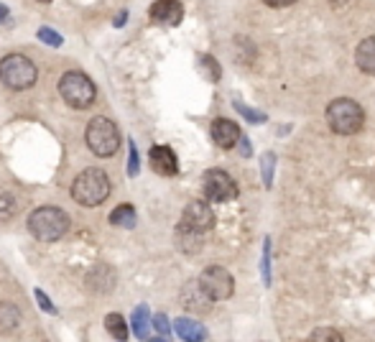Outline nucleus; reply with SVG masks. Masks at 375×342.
<instances>
[{"label": "nucleus", "mask_w": 375, "mask_h": 342, "mask_svg": "<svg viewBox=\"0 0 375 342\" xmlns=\"http://www.w3.org/2000/svg\"><path fill=\"white\" fill-rule=\"evenodd\" d=\"M72 197L82 207H97L110 197V179L103 169H84L74 179Z\"/></svg>", "instance_id": "1"}, {"label": "nucleus", "mask_w": 375, "mask_h": 342, "mask_svg": "<svg viewBox=\"0 0 375 342\" xmlns=\"http://www.w3.org/2000/svg\"><path fill=\"white\" fill-rule=\"evenodd\" d=\"M31 235L41 243H54L61 240L69 230V217L59 207H38L29 215Z\"/></svg>", "instance_id": "2"}, {"label": "nucleus", "mask_w": 375, "mask_h": 342, "mask_svg": "<svg viewBox=\"0 0 375 342\" xmlns=\"http://www.w3.org/2000/svg\"><path fill=\"white\" fill-rule=\"evenodd\" d=\"M327 123L334 133L339 135H355L360 133L362 126H365V112L355 100L350 97H339V100H332L330 107H327Z\"/></svg>", "instance_id": "3"}, {"label": "nucleus", "mask_w": 375, "mask_h": 342, "mask_svg": "<svg viewBox=\"0 0 375 342\" xmlns=\"http://www.w3.org/2000/svg\"><path fill=\"white\" fill-rule=\"evenodd\" d=\"M36 64L23 54H8L0 61V82L8 89H29L36 84Z\"/></svg>", "instance_id": "4"}, {"label": "nucleus", "mask_w": 375, "mask_h": 342, "mask_svg": "<svg viewBox=\"0 0 375 342\" xmlns=\"http://www.w3.org/2000/svg\"><path fill=\"white\" fill-rule=\"evenodd\" d=\"M87 146L95 156H112L120 149V131L108 118H92L87 126Z\"/></svg>", "instance_id": "5"}, {"label": "nucleus", "mask_w": 375, "mask_h": 342, "mask_svg": "<svg viewBox=\"0 0 375 342\" xmlns=\"http://www.w3.org/2000/svg\"><path fill=\"white\" fill-rule=\"evenodd\" d=\"M59 92L64 97V103L77 107V110L89 107V105L95 103V95H97L92 80L87 75H82V72H66L59 80Z\"/></svg>", "instance_id": "6"}, {"label": "nucleus", "mask_w": 375, "mask_h": 342, "mask_svg": "<svg viewBox=\"0 0 375 342\" xmlns=\"http://www.w3.org/2000/svg\"><path fill=\"white\" fill-rule=\"evenodd\" d=\"M197 281H199V286H202V291H205L212 302H225V299H230L233 291H235V278H233V274H230L228 268H222V266L205 268Z\"/></svg>", "instance_id": "7"}, {"label": "nucleus", "mask_w": 375, "mask_h": 342, "mask_svg": "<svg viewBox=\"0 0 375 342\" xmlns=\"http://www.w3.org/2000/svg\"><path fill=\"white\" fill-rule=\"evenodd\" d=\"M202 186H205V197L207 202L212 205H222V202H233L237 197V184L235 179L230 177L228 171L212 169L207 171L205 179H202Z\"/></svg>", "instance_id": "8"}, {"label": "nucleus", "mask_w": 375, "mask_h": 342, "mask_svg": "<svg viewBox=\"0 0 375 342\" xmlns=\"http://www.w3.org/2000/svg\"><path fill=\"white\" fill-rule=\"evenodd\" d=\"M214 228V212L212 207L202 200H194L189 202L184 207V215H182V225H179V230H186V232H197V235H205L207 230H212Z\"/></svg>", "instance_id": "9"}, {"label": "nucleus", "mask_w": 375, "mask_h": 342, "mask_svg": "<svg viewBox=\"0 0 375 342\" xmlns=\"http://www.w3.org/2000/svg\"><path fill=\"white\" fill-rule=\"evenodd\" d=\"M148 164L161 177H174L179 171V158L169 146H154L148 151Z\"/></svg>", "instance_id": "10"}, {"label": "nucleus", "mask_w": 375, "mask_h": 342, "mask_svg": "<svg viewBox=\"0 0 375 342\" xmlns=\"http://www.w3.org/2000/svg\"><path fill=\"white\" fill-rule=\"evenodd\" d=\"M184 18V8L179 0H156L151 6V21L161 26H179Z\"/></svg>", "instance_id": "11"}, {"label": "nucleus", "mask_w": 375, "mask_h": 342, "mask_svg": "<svg viewBox=\"0 0 375 342\" xmlns=\"http://www.w3.org/2000/svg\"><path fill=\"white\" fill-rule=\"evenodd\" d=\"M212 141L217 143L220 149L230 151L237 141H240V126L228 118H217L212 123Z\"/></svg>", "instance_id": "12"}, {"label": "nucleus", "mask_w": 375, "mask_h": 342, "mask_svg": "<svg viewBox=\"0 0 375 342\" xmlns=\"http://www.w3.org/2000/svg\"><path fill=\"white\" fill-rule=\"evenodd\" d=\"M182 302L186 304V309H194V312H209V306H212V299L207 297L199 281H189L182 291Z\"/></svg>", "instance_id": "13"}, {"label": "nucleus", "mask_w": 375, "mask_h": 342, "mask_svg": "<svg viewBox=\"0 0 375 342\" xmlns=\"http://www.w3.org/2000/svg\"><path fill=\"white\" fill-rule=\"evenodd\" d=\"M355 64L360 67V72L375 77V36L362 38L358 49H355Z\"/></svg>", "instance_id": "14"}, {"label": "nucleus", "mask_w": 375, "mask_h": 342, "mask_svg": "<svg viewBox=\"0 0 375 342\" xmlns=\"http://www.w3.org/2000/svg\"><path fill=\"white\" fill-rule=\"evenodd\" d=\"M174 329H177V335L182 337V340H189V342H199L207 337V329L199 325V322L194 320H186V317H182V320L174 322Z\"/></svg>", "instance_id": "15"}, {"label": "nucleus", "mask_w": 375, "mask_h": 342, "mask_svg": "<svg viewBox=\"0 0 375 342\" xmlns=\"http://www.w3.org/2000/svg\"><path fill=\"white\" fill-rule=\"evenodd\" d=\"M135 223H138V217H135V209H133V205H120V207H115L110 212V225H115V228H135Z\"/></svg>", "instance_id": "16"}, {"label": "nucleus", "mask_w": 375, "mask_h": 342, "mask_svg": "<svg viewBox=\"0 0 375 342\" xmlns=\"http://www.w3.org/2000/svg\"><path fill=\"white\" fill-rule=\"evenodd\" d=\"M18 322H21L18 306L3 302V304H0V332H13V329L18 327Z\"/></svg>", "instance_id": "17"}, {"label": "nucleus", "mask_w": 375, "mask_h": 342, "mask_svg": "<svg viewBox=\"0 0 375 342\" xmlns=\"http://www.w3.org/2000/svg\"><path fill=\"white\" fill-rule=\"evenodd\" d=\"M105 329L110 332L115 340H125L128 337V325H125V317H120V314H108L105 317Z\"/></svg>", "instance_id": "18"}, {"label": "nucleus", "mask_w": 375, "mask_h": 342, "mask_svg": "<svg viewBox=\"0 0 375 342\" xmlns=\"http://www.w3.org/2000/svg\"><path fill=\"white\" fill-rule=\"evenodd\" d=\"M148 306H138L135 312H133V332H135V337H140V340H146L148 337Z\"/></svg>", "instance_id": "19"}, {"label": "nucleus", "mask_w": 375, "mask_h": 342, "mask_svg": "<svg viewBox=\"0 0 375 342\" xmlns=\"http://www.w3.org/2000/svg\"><path fill=\"white\" fill-rule=\"evenodd\" d=\"M15 200L13 194H8L6 189H0V223H8L15 215Z\"/></svg>", "instance_id": "20"}, {"label": "nucleus", "mask_w": 375, "mask_h": 342, "mask_svg": "<svg viewBox=\"0 0 375 342\" xmlns=\"http://www.w3.org/2000/svg\"><path fill=\"white\" fill-rule=\"evenodd\" d=\"M199 67H202V72L207 75V80L209 82H217L220 80V67H217V61L212 59V57H199Z\"/></svg>", "instance_id": "21"}, {"label": "nucleus", "mask_w": 375, "mask_h": 342, "mask_svg": "<svg viewBox=\"0 0 375 342\" xmlns=\"http://www.w3.org/2000/svg\"><path fill=\"white\" fill-rule=\"evenodd\" d=\"M273 164H276V156H273V154H263V158H260V166H263L265 186H271V181H273Z\"/></svg>", "instance_id": "22"}, {"label": "nucleus", "mask_w": 375, "mask_h": 342, "mask_svg": "<svg viewBox=\"0 0 375 342\" xmlns=\"http://www.w3.org/2000/svg\"><path fill=\"white\" fill-rule=\"evenodd\" d=\"M38 38H41L44 44H49V46H61V36L52 29H38Z\"/></svg>", "instance_id": "23"}, {"label": "nucleus", "mask_w": 375, "mask_h": 342, "mask_svg": "<svg viewBox=\"0 0 375 342\" xmlns=\"http://www.w3.org/2000/svg\"><path fill=\"white\" fill-rule=\"evenodd\" d=\"M271 240H265V248H263V278L265 283H271Z\"/></svg>", "instance_id": "24"}, {"label": "nucleus", "mask_w": 375, "mask_h": 342, "mask_svg": "<svg viewBox=\"0 0 375 342\" xmlns=\"http://www.w3.org/2000/svg\"><path fill=\"white\" fill-rule=\"evenodd\" d=\"M154 327L159 329V335H161V337L169 335L171 329H169V320H166V314H156V317H154Z\"/></svg>", "instance_id": "25"}, {"label": "nucleus", "mask_w": 375, "mask_h": 342, "mask_svg": "<svg viewBox=\"0 0 375 342\" xmlns=\"http://www.w3.org/2000/svg\"><path fill=\"white\" fill-rule=\"evenodd\" d=\"M36 302H38V306H41L44 312L57 314V306H54L52 302H49V297H46V294H44V291H41V289H36Z\"/></svg>", "instance_id": "26"}, {"label": "nucleus", "mask_w": 375, "mask_h": 342, "mask_svg": "<svg viewBox=\"0 0 375 342\" xmlns=\"http://www.w3.org/2000/svg\"><path fill=\"white\" fill-rule=\"evenodd\" d=\"M235 110H240V112H243V115H245V118L256 120V123H263V120H265L263 112H253V110H248V107H245L243 103H235Z\"/></svg>", "instance_id": "27"}, {"label": "nucleus", "mask_w": 375, "mask_h": 342, "mask_svg": "<svg viewBox=\"0 0 375 342\" xmlns=\"http://www.w3.org/2000/svg\"><path fill=\"white\" fill-rule=\"evenodd\" d=\"M128 171H131V177L138 174V151H135V143L131 141V158H128Z\"/></svg>", "instance_id": "28"}, {"label": "nucleus", "mask_w": 375, "mask_h": 342, "mask_svg": "<svg viewBox=\"0 0 375 342\" xmlns=\"http://www.w3.org/2000/svg\"><path fill=\"white\" fill-rule=\"evenodd\" d=\"M311 340H342V335L339 332H330V329H319V332L311 335Z\"/></svg>", "instance_id": "29"}, {"label": "nucleus", "mask_w": 375, "mask_h": 342, "mask_svg": "<svg viewBox=\"0 0 375 342\" xmlns=\"http://www.w3.org/2000/svg\"><path fill=\"white\" fill-rule=\"evenodd\" d=\"M263 3L271 8H286V6H294L296 0H263Z\"/></svg>", "instance_id": "30"}, {"label": "nucleus", "mask_w": 375, "mask_h": 342, "mask_svg": "<svg viewBox=\"0 0 375 342\" xmlns=\"http://www.w3.org/2000/svg\"><path fill=\"white\" fill-rule=\"evenodd\" d=\"M243 154H245V156H250V143L245 141V138H243Z\"/></svg>", "instance_id": "31"}, {"label": "nucleus", "mask_w": 375, "mask_h": 342, "mask_svg": "<svg viewBox=\"0 0 375 342\" xmlns=\"http://www.w3.org/2000/svg\"><path fill=\"white\" fill-rule=\"evenodd\" d=\"M327 3H332V6H345V3H350V0H327Z\"/></svg>", "instance_id": "32"}, {"label": "nucleus", "mask_w": 375, "mask_h": 342, "mask_svg": "<svg viewBox=\"0 0 375 342\" xmlns=\"http://www.w3.org/2000/svg\"><path fill=\"white\" fill-rule=\"evenodd\" d=\"M6 13H8V10H6V8H3V6H0V23H3V18H6Z\"/></svg>", "instance_id": "33"}, {"label": "nucleus", "mask_w": 375, "mask_h": 342, "mask_svg": "<svg viewBox=\"0 0 375 342\" xmlns=\"http://www.w3.org/2000/svg\"><path fill=\"white\" fill-rule=\"evenodd\" d=\"M41 3H49V0H41Z\"/></svg>", "instance_id": "34"}]
</instances>
